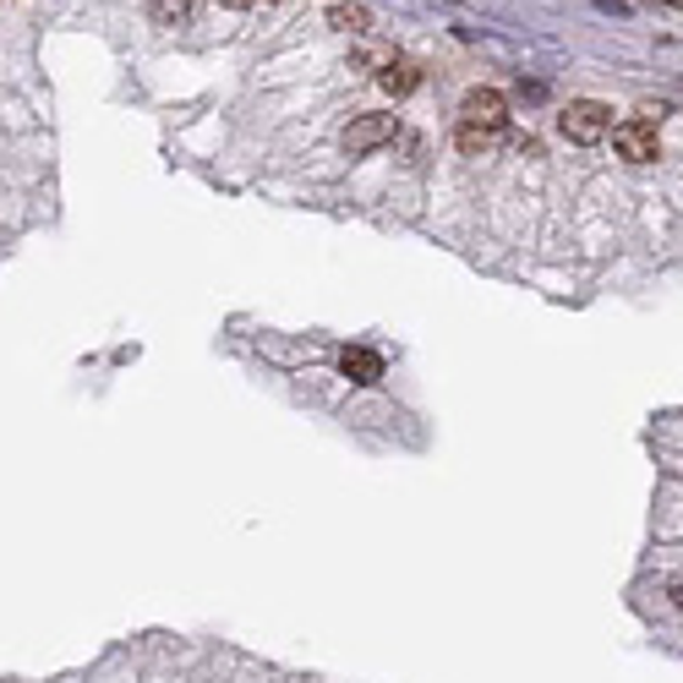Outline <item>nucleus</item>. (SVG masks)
Listing matches in <instances>:
<instances>
[{"mask_svg":"<svg viewBox=\"0 0 683 683\" xmlns=\"http://www.w3.org/2000/svg\"><path fill=\"white\" fill-rule=\"evenodd\" d=\"M219 6H251V0H219Z\"/></svg>","mask_w":683,"mask_h":683,"instance_id":"nucleus-11","label":"nucleus"},{"mask_svg":"<svg viewBox=\"0 0 683 683\" xmlns=\"http://www.w3.org/2000/svg\"><path fill=\"white\" fill-rule=\"evenodd\" d=\"M191 6L187 0H154V22H187Z\"/></svg>","mask_w":683,"mask_h":683,"instance_id":"nucleus-8","label":"nucleus"},{"mask_svg":"<svg viewBox=\"0 0 683 683\" xmlns=\"http://www.w3.org/2000/svg\"><path fill=\"white\" fill-rule=\"evenodd\" d=\"M487 142H493V131H476V126H459V148H465V154H482Z\"/></svg>","mask_w":683,"mask_h":683,"instance_id":"nucleus-9","label":"nucleus"},{"mask_svg":"<svg viewBox=\"0 0 683 683\" xmlns=\"http://www.w3.org/2000/svg\"><path fill=\"white\" fill-rule=\"evenodd\" d=\"M394 131H399V121H394V116H362V121L345 126V137H339V142H345V154H356V159H362V154L383 148Z\"/></svg>","mask_w":683,"mask_h":683,"instance_id":"nucleus-4","label":"nucleus"},{"mask_svg":"<svg viewBox=\"0 0 683 683\" xmlns=\"http://www.w3.org/2000/svg\"><path fill=\"white\" fill-rule=\"evenodd\" d=\"M673 602H679V607H683V574H679V580H673Z\"/></svg>","mask_w":683,"mask_h":683,"instance_id":"nucleus-10","label":"nucleus"},{"mask_svg":"<svg viewBox=\"0 0 683 683\" xmlns=\"http://www.w3.org/2000/svg\"><path fill=\"white\" fill-rule=\"evenodd\" d=\"M328 22H334L339 33H367V22H373V17H367V6H334V11H328Z\"/></svg>","mask_w":683,"mask_h":683,"instance_id":"nucleus-7","label":"nucleus"},{"mask_svg":"<svg viewBox=\"0 0 683 683\" xmlns=\"http://www.w3.org/2000/svg\"><path fill=\"white\" fill-rule=\"evenodd\" d=\"M377 82H383L388 93H410V88H416L422 77H416V66H410V61H388V66H383V77H377Z\"/></svg>","mask_w":683,"mask_h":683,"instance_id":"nucleus-6","label":"nucleus"},{"mask_svg":"<svg viewBox=\"0 0 683 683\" xmlns=\"http://www.w3.org/2000/svg\"><path fill=\"white\" fill-rule=\"evenodd\" d=\"M613 148H618L628 165H651V159L662 154V137H656L651 121H623L618 131H613Z\"/></svg>","mask_w":683,"mask_h":683,"instance_id":"nucleus-3","label":"nucleus"},{"mask_svg":"<svg viewBox=\"0 0 683 683\" xmlns=\"http://www.w3.org/2000/svg\"><path fill=\"white\" fill-rule=\"evenodd\" d=\"M339 373L350 377V383H377V377H383V356H377V350H362V345H350V350L339 356Z\"/></svg>","mask_w":683,"mask_h":683,"instance_id":"nucleus-5","label":"nucleus"},{"mask_svg":"<svg viewBox=\"0 0 683 683\" xmlns=\"http://www.w3.org/2000/svg\"><path fill=\"white\" fill-rule=\"evenodd\" d=\"M563 137L568 142H602L607 137V126H613V110L607 105H596V99H574L568 110L558 116Z\"/></svg>","mask_w":683,"mask_h":683,"instance_id":"nucleus-1","label":"nucleus"},{"mask_svg":"<svg viewBox=\"0 0 683 683\" xmlns=\"http://www.w3.org/2000/svg\"><path fill=\"white\" fill-rule=\"evenodd\" d=\"M459 121L476 126V131H497V126L508 121V105H503L497 88H471L465 105H459Z\"/></svg>","mask_w":683,"mask_h":683,"instance_id":"nucleus-2","label":"nucleus"},{"mask_svg":"<svg viewBox=\"0 0 683 683\" xmlns=\"http://www.w3.org/2000/svg\"><path fill=\"white\" fill-rule=\"evenodd\" d=\"M662 6H683V0H662Z\"/></svg>","mask_w":683,"mask_h":683,"instance_id":"nucleus-12","label":"nucleus"}]
</instances>
